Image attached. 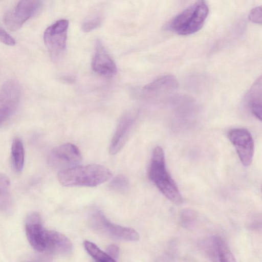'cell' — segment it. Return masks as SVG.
<instances>
[{
  "instance_id": "12",
  "label": "cell",
  "mask_w": 262,
  "mask_h": 262,
  "mask_svg": "<svg viewBox=\"0 0 262 262\" xmlns=\"http://www.w3.org/2000/svg\"><path fill=\"white\" fill-rule=\"evenodd\" d=\"M137 117L135 111H129L124 115L120 121L110 146V152L114 155L118 152L127 141L129 135Z\"/></svg>"
},
{
  "instance_id": "7",
  "label": "cell",
  "mask_w": 262,
  "mask_h": 262,
  "mask_svg": "<svg viewBox=\"0 0 262 262\" xmlns=\"http://www.w3.org/2000/svg\"><path fill=\"white\" fill-rule=\"evenodd\" d=\"M92 224L96 230L114 238L127 241H137L140 238L135 229L112 223L100 211L93 215Z\"/></svg>"
},
{
  "instance_id": "9",
  "label": "cell",
  "mask_w": 262,
  "mask_h": 262,
  "mask_svg": "<svg viewBox=\"0 0 262 262\" xmlns=\"http://www.w3.org/2000/svg\"><path fill=\"white\" fill-rule=\"evenodd\" d=\"M228 137L234 145L241 163L249 166L254 154V142L250 132L247 129L238 128L230 130Z\"/></svg>"
},
{
  "instance_id": "3",
  "label": "cell",
  "mask_w": 262,
  "mask_h": 262,
  "mask_svg": "<svg viewBox=\"0 0 262 262\" xmlns=\"http://www.w3.org/2000/svg\"><path fill=\"white\" fill-rule=\"evenodd\" d=\"M208 13L207 4L199 1L175 16L165 28L181 35L193 34L202 27Z\"/></svg>"
},
{
  "instance_id": "6",
  "label": "cell",
  "mask_w": 262,
  "mask_h": 262,
  "mask_svg": "<svg viewBox=\"0 0 262 262\" xmlns=\"http://www.w3.org/2000/svg\"><path fill=\"white\" fill-rule=\"evenodd\" d=\"M41 4V0H20L14 10L4 14V24L11 31L20 29L26 21L36 13Z\"/></svg>"
},
{
  "instance_id": "17",
  "label": "cell",
  "mask_w": 262,
  "mask_h": 262,
  "mask_svg": "<svg viewBox=\"0 0 262 262\" xmlns=\"http://www.w3.org/2000/svg\"><path fill=\"white\" fill-rule=\"evenodd\" d=\"M10 185L8 178L5 174L0 173V211L2 212H8L12 207Z\"/></svg>"
},
{
  "instance_id": "20",
  "label": "cell",
  "mask_w": 262,
  "mask_h": 262,
  "mask_svg": "<svg viewBox=\"0 0 262 262\" xmlns=\"http://www.w3.org/2000/svg\"><path fill=\"white\" fill-rule=\"evenodd\" d=\"M198 219L196 212L191 209L183 210L180 214V225L186 229H191L195 226Z\"/></svg>"
},
{
  "instance_id": "10",
  "label": "cell",
  "mask_w": 262,
  "mask_h": 262,
  "mask_svg": "<svg viewBox=\"0 0 262 262\" xmlns=\"http://www.w3.org/2000/svg\"><path fill=\"white\" fill-rule=\"evenodd\" d=\"M47 230L38 214L32 213L28 216L25 222L26 236L31 247L38 252H45Z\"/></svg>"
},
{
  "instance_id": "2",
  "label": "cell",
  "mask_w": 262,
  "mask_h": 262,
  "mask_svg": "<svg viewBox=\"0 0 262 262\" xmlns=\"http://www.w3.org/2000/svg\"><path fill=\"white\" fill-rule=\"evenodd\" d=\"M148 177L159 190L171 202L181 204L183 198L175 182L167 172L164 152L160 146L152 152Z\"/></svg>"
},
{
  "instance_id": "25",
  "label": "cell",
  "mask_w": 262,
  "mask_h": 262,
  "mask_svg": "<svg viewBox=\"0 0 262 262\" xmlns=\"http://www.w3.org/2000/svg\"><path fill=\"white\" fill-rule=\"evenodd\" d=\"M106 253L115 261H117L119 256V248L116 244H111L107 246Z\"/></svg>"
},
{
  "instance_id": "14",
  "label": "cell",
  "mask_w": 262,
  "mask_h": 262,
  "mask_svg": "<svg viewBox=\"0 0 262 262\" xmlns=\"http://www.w3.org/2000/svg\"><path fill=\"white\" fill-rule=\"evenodd\" d=\"M73 251V245L64 235L54 230H47L45 252L53 254L68 255Z\"/></svg>"
},
{
  "instance_id": "13",
  "label": "cell",
  "mask_w": 262,
  "mask_h": 262,
  "mask_svg": "<svg viewBox=\"0 0 262 262\" xmlns=\"http://www.w3.org/2000/svg\"><path fill=\"white\" fill-rule=\"evenodd\" d=\"M92 68L95 73L106 78H111L117 73L114 61L101 41L98 40L95 44Z\"/></svg>"
},
{
  "instance_id": "1",
  "label": "cell",
  "mask_w": 262,
  "mask_h": 262,
  "mask_svg": "<svg viewBox=\"0 0 262 262\" xmlns=\"http://www.w3.org/2000/svg\"><path fill=\"white\" fill-rule=\"evenodd\" d=\"M112 176L108 168L99 164L77 165L61 170L58 173L59 182L65 186H96L106 181Z\"/></svg>"
},
{
  "instance_id": "8",
  "label": "cell",
  "mask_w": 262,
  "mask_h": 262,
  "mask_svg": "<svg viewBox=\"0 0 262 262\" xmlns=\"http://www.w3.org/2000/svg\"><path fill=\"white\" fill-rule=\"evenodd\" d=\"M82 159L78 148L71 143H66L53 149L49 154L48 162L52 167L61 170L77 166Z\"/></svg>"
},
{
  "instance_id": "18",
  "label": "cell",
  "mask_w": 262,
  "mask_h": 262,
  "mask_svg": "<svg viewBox=\"0 0 262 262\" xmlns=\"http://www.w3.org/2000/svg\"><path fill=\"white\" fill-rule=\"evenodd\" d=\"M11 161L13 167L15 171H22L25 161V150L21 140L15 138L12 142L11 150Z\"/></svg>"
},
{
  "instance_id": "4",
  "label": "cell",
  "mask_w": 262,
  "mask_h": 262,
  "mask_svg": "<svg viewBox=\"0 0 262 262\" xmlns=\"http://www.w3.org/2000/svg\"><path fill=\"white\" fill-rule=\"evenodd\" d=\"M68 27V20L62 19L50 26L45 31L44 42L54 62L59 60L66 51Z\"/></svg>"
},
{
  "instance_id": "22",
  "label": "cell",
  "mask_w": 262,
  "mask_h": 262,
  "mask_svg": "<svg viewBox=\"0 0 262 262\" xmlns=\"http://www.w3.org/2000/svg\"><path fill=\"white\" fill-rule=\"evenodd\" d=\"M102 21V18L100 15H94L83 23L82 29L85 32L91 31L99 27Z\"/></svg>"
},
{
  "instance_id": "24",
  "label": "cell",
  "mask_w": 262,
  "mask_h": 262,
  "mask_svg": "<svg viewBox=\"0 0 262 262\" xmlns=\"http://www.w3.org/2000/svg\"><path fill=\"white\" fill-rule=\"evenodd\" d=\"M0 42L9 46L15 45V39L0 26Z\"/></svg>"
},
{
  "instance_id": "15",
  "label": "cell",
  "mask_w": 262,
  "mask_h": 262,
  "mask_svg": "<svg viewBox=\"0 0 262 262\" xmlns=\"http://www.w3.org/2000/svg\"><path fill=\"white\" fill-rule=\"evenodd\" d=\"M178 88L177 78L173 75H167L147 84L143 90L150 96H157L172 92Z\"/></svg>"
},
{
  "instance_id": "23",
  "label": "cell",
  "mask_w": 262,
  "mask_h": 262,
  "mask_svg": "<svg viewBox=\"0 0 262 262\" xmlns=\"http://www.w3.org/2000/svg\"><path fill=\"white\" fill-rule=\"evenodd\" d=\"M249 18L253 23L261 24V7L260 6L253 8L250 12Z\"/></svg>"
},
{
  "instance_id": "21",
  "label": "cell",
  "mask_w": 262,
  "mask_h": 262,
  "mask_svg": "<svg viewBox=\"0 0 262 262\" xmlns=\"http://www.w3.org/2000/svg\"><path fill=\"white\" fill-rule=\"evenodd\" d=\"M128 181L124 176H118L115 177L111 181L110 188L114 191L123 192L127 189Z\"/></svg>"
},
{
  "instance_id": "5",
  "label": "cell",
  "mask_w": 262,
  "mask_h": 262,
  "mask_svg": "<svg viewBox=\"0 0 262 262\" xmlns=\"http://www.w3.org/2000/svg\"><path fill=\"white\" fill-rule=\"evenodd\" d=\"M21 97V88L14 79L7 80L0 90V125L7 121L17 108Z\"/></svg>"
},
{
  "instance_id": "11",
  "label": "cell",
  "mask_w": 262,
  "mask_h": 262,
  "mask_svg": "<svg viewBox=\"0 0 262 262\" xmlns=\"http://www.w3.org/2000/svg\"><path fill=\"white\" fill-rule=\"evenodd\" d=\"M201 248L212 261H235V257L226 243L220 236L209 237L201 243Z\"/></svg>"
},
{
  "instance_id": "16",
  "label": "cell",
  "mask_w": 262,
  "mask_h": 262,
  "mask_svg": "<svg viewBox=\"0 0 262 262\" xmlns=\"http://www.w3.org/2000/svg\"><path fill=\"white\" fill-rule=\"evenodd\" d=\"M262 82L260 76L253 84L246 97V102L251 113L259 120L262 117Z\"/></svg>"
},
{
  "instance_id": "19",
  "label": "cell",
  "mask_w": 262,
  "mask_h": 262,
  "mask_svg": "<svg viewBox=\"0 0 262 262\" xmlns=\"http://www.w3.org/2000/svg\"><path fill=\"white\" fill-rule=\"evenodd\" d=\"M83 244L85 250L96 261L101 262L115 261L106 252L101 250L94 243L89 241H85Z\"/></svg>"
}]
</instances>
